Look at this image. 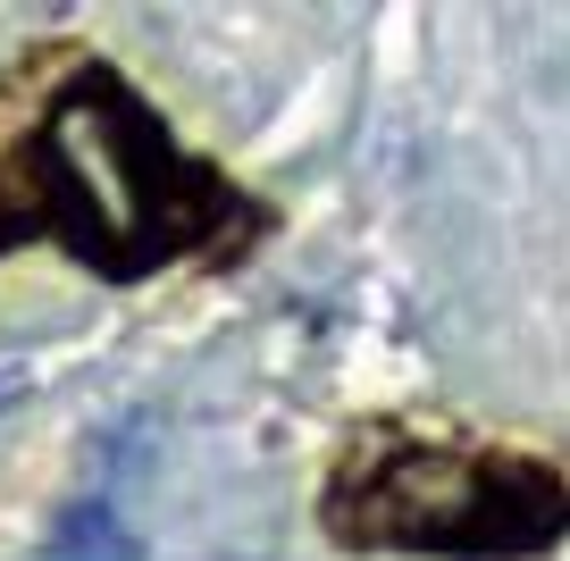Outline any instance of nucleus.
<instances>
[{"mask_svg":"<svg viewBox=\"0 0 570 561\" xmlns=\"http://www.w3.org/2000/svg\"><path fill=\"white\" fill-rule=\"evenodd\" d=\"M26 194H35L26 218L59 227L85 260L118 268V277L194 244L202 210H218V194L168 151L142 101L109 76H85L51 109L42 142L26 151Z\"/></svg>","mask_w":570,"mask_h":561,"instance_id":"obj_1","label":"nucleus"},{"mask_svg":"<svg viewBox=\"0 0 570 561\" xmlns=\"http://www.w3.org/2000/svg\"><path fill=\"white\" fill-rule=\"evenodd\" d=\"M570 503L546 470H487L470 453H386L336 486V537L453 544V553H546Z\"/></svg>","mask_w":570,"mask_h":561,"instance_id":"obj_2","label":"nucleus"},{"mask_svg":"<svg viewBox=\"0 0 570 561\" xmlns=\"http://www.w3.org/2000/svg\"><path fill=\"white\" fill-rule=\"evenodd\" d=\"M51 561H142V544L109 503H68V520L51 537Z\"/></svg>","mask_w":570,"mask_h":561,"instance_id":"obj_3","label":"nucleus"}]
</instances>
